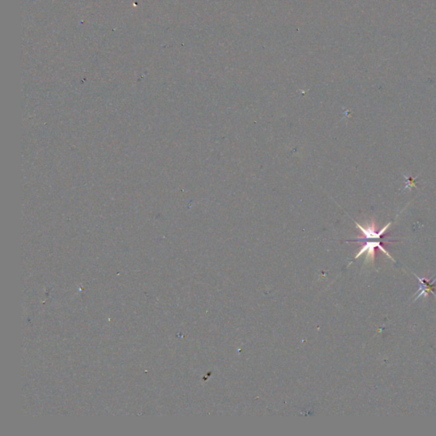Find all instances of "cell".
Returning <instances> with one entry per match:
<instances>
[{
  "mask_svg": "<svg viewBox=\"0 0 436 436\" xmlns=\"http://www.w3.org/2000/svg\"><path fill=\"white\" fill-rule=\"evenodd\" d=\"M377 247H379L380 250H381L382 252H383L388 258H389V259L394 262L393 258L391 257L389 253H388L386 250H385L381 245V241L379 240V239H377L376 241H366V244L362 246V248L361 249V251L360 252L358 253L357 256L355 257V258H358L359 257H361V255H363L364 253H367V258H366V263H369V262H372L373 263L374 262V259H375V248Z\"/></svg>",
  "mask_w": 436,
  "mask_h": 436,
  "instance_id": "1",
  "label": "cell"
},
{
  "mask_svg": "<svg viewBox=\"0 0 436 436\" xmlns=\"http://www.w3.org/2000/svg\"><path fill=\"white\" fill-rule=\"evenodd\" d=\"M416 277H417L418 280H419V283H420V288H419V290H418V292H417L418 296L416 297L414 301L418 300L420 297H427L430 292V293L434 294L436 297V293H434L433 291L434 283L436 281V279H434L433 281L430 283V282L429 281V279H426V278H423V279H421V278H419V277L417 275H416Z\"/></svg>",
  "mask_w": 436,
  "mask_h": 436,
  "instance_id": "2",
  "label": "cell"
}]
</instances>
